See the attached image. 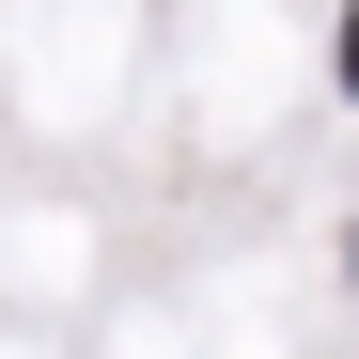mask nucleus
Instances as JSON below:
<instances>
[{
    "label": "nucleus",
    "mask_w": 359,
    "mask_h": 359,
    "mask_svg": "<svg viewBox=\"0 0 359 359\" xmlns=\"http://www.w3.org/2000/svg\"><path fill=\"white\" fill-rule=\"evenodd\" d=\"M344 94H359V16H344Z\"/></svg>",
    "instance_id": "obj_1"
}]
</instances>
